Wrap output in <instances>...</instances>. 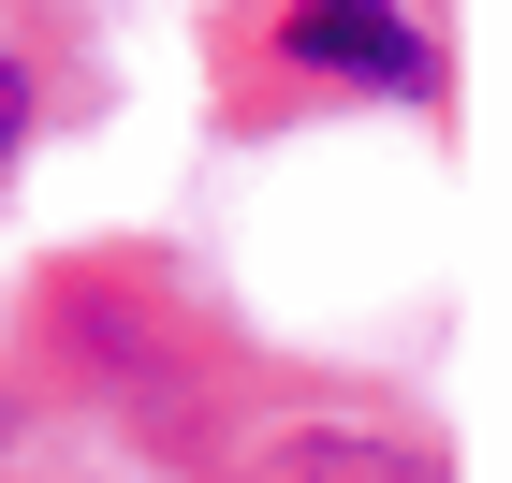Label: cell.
Returning a JSON list of instances; mask_svg holds the SVG:
<instances>
[{"label":"cell","mask_w":512,"mask_h":483,"mask_svg":"<svg viewBox=\"0 0 512 483\" xmlns=\"http://www.w3.org/2000/svg\"><path fill=\"white\" fill-rule=\"evenodd\" d=\"M249 469H425L410 440H352V425H293V440H264Z\"/></svg>","instance_id":"cell-2"},{"label":"cell","mask_w":512,"mask_h":483,"mask_svg":"<svg viewBox=\"0 0 512 483\" xmlns=\"http://www.w3.org/2000/svg\"><path fill=\"white\" fill-rule=\"evenodd\" d=\"M15 425H30V410H15V381H0V454H15Z\"/></svg>","instance_id":"cell-4"},{"label":"cell","mask_w":512,"mask_h":483,"mask_svg":"<svg viewBox=\"0 0 512 483\" xmlns=\"http://www.w3.org/2000/svg\"><path fill=\"white\" fill-rule=\"evenodd\" d=\"M278 59L322 88H366V103H425L439 88V44L395 0H278Z\"/></svg>","instance_id":"cell-1"},{"label":"cell","mask_w":512,"mask_h":483,"mask_svg":"<svg viewBox=\"0 0 512 483\" xmlns=\"http://www.w3.org/2000/svg\"><path fill=\"white\" fill-rule=\"evenodd\" d=\"M30 147V74H15V59H0V161Z\"/></svg>","instance_id":"cell-3"}]
</instances>
